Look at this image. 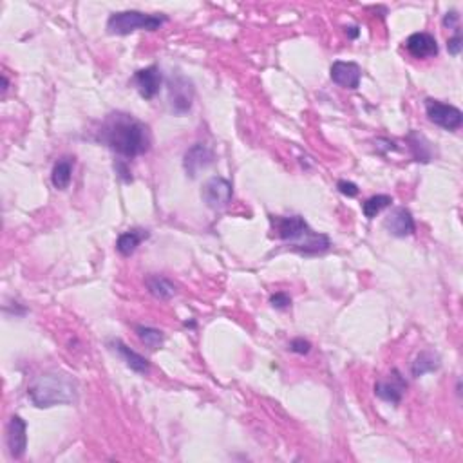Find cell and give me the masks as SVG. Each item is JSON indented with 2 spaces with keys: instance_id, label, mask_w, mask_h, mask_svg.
Masks as SVG:
<instances>
[{
  "instance_id": "obj_1",
  "label": "cell",
  "mask_w": 463,
  "mask_h": 463,
  "mask_svg": "<svg viewBox=\"0 0 463 463\" xmlns=\"http://www.w3.org/2000/svg\"><path fill=\"white\" fill-rule=\"evenodd\" d=\"M100 142L123 158H138L151 151L149 127L127 113H113L105 118L100 129Z\"/></svg>"
},
{
  "instance_id": "obj_2",
  "label": "cell",
  "mask_w": 463,
  "mask_h": 463,
  "mask_svg": "<svg viewBox=\"0 0 463 463\" xmlns=\"http://www.w3.org/2000/svg\"><path fill=\"white\" fill-rule=\"evenodd\" d=\"M27 397L35 407L46 409L53 405H66L76 402L78 385L71 375L63 371H47L31 382Z\"/></svg>"
},
{
  "instance_id": "obj_3",
  "label": "cell",
  "mask_w": 463,
  "mask_h": 463,
  "mask_svg": "<svg viewBox=\"0 0 463 463\" xmlns=\"http://www.w3.org/2000/svg\"><path fill=\"white\" fill-rule=\"evenodd\" d=\"M271 225L276 228L280 241L302 254H322V252L330 250L331 247L330 237L309 228L304 217L301 216L271 217Z\"/></svg>"
},
{
  "instance_id": "obj_4",
  "label": "cell",
  "mask_w": 463,
  "mask_h": 463,
  "mask_svg": "<svg viewBox=\"0 0 463 463\" xmlns=\"http://www.w3.org/2000/svg\"><path fill=\"white\" fill-rule=\"evenodd\" d=\"M168 18L165 15H147L142 11L113 13L107 20V31L111 35H130L138 30L156 31Z\"/></svg>"
},
{
  "instance_id": "obj_5",
  "label": "cell",
  "mask_w": 463,
  "mask_h": 463,
  "mask_svg": "<svg viewBox=\"0 0 463 463\" xmlns=\"http://www.w3.org/2000/svg\"><path fill=\"white\" fill-rule=\"evenodd\" d=\"M168 87V104H171L172 113L178 116L187 114L192 109L194 101V85L183 75H172L167 82Z\"/></svg>"
},
{
  "instance_id": "obj_6",
  "label": "cell",
  "mask_w": 463,
  "mask_h": 463,
  "mask_svg": "<svg viewBox=\"0 0 463 463\" xmlns=\"http://www.w3.org/2000/svg\"><path fill=\"white\" fill-rule=\"evenodd\" d=\"M426 114L434 125L445 130H458L463 125V113L451 104H443L434 98L426 100Z\"/></svg>"
},
{
  "instance_id": "obj_7",
  "label": "cell",
  "mask_w": 463,
  "mask_h": 463,
  "mask_svg": "<svg viewBox=\"0 0 463 463\" xmlns=\"http://www.w3.org/2000/svg\"><path fill=\"white\" fill-rule=\"evenodd\" d=\"M232 196H234L232 183L221 175L210 178L201 190V197L205 201V205L212 210H223L225 206H228Z\"/></svg>"
},
{
  "instance_id": "obj_8",
  "label": "cell",
  "mask_w": 463,
  "mask_h": 463,
  "mask_svg": "<svg viewBox=\"0 0 463 463\" xmlns=\"http://www.w3.org/2000/svg\"><path fill=\"white\" fill-rule=\"evenodd\" d=\"M407 389V382L402 376L398 369H393L388 376L380 378L375 384V395L380 400L389 402L393 405H398L404 398V393Z\"/></svg>"
},
{
  "instance_id": "obj_9",
  "label": "cell",
  "mask_w": 463,
  "mask_h": 463,
  "mask_svg": "<svg viewBox=\"0 0 463 463\" xmlns=\"http://www.w3.org/2000/svg\"><path fill=\"white\" fill-rule=\"evenodd\" d=\"M214 158H216V156H214V151L209 145H205V143H196V145L190 147L183 156L185 172H187V175H190V178H197V174H199L201 171H205V168H209L210 165H212Z\"/></svg>"
},
{
  "instance_id": "obj_10",
  "label": "cell",
  "mask_w": 463,
  "mask_h": 463,
  "mask_svg": "<svg viewBox=\"0 0 463 463\" xmlns=\"http://www.w3.org/2000/svg\"><path fill=\"white\" fill-rule=\"evenodd\" d=\"M6 442H8L9 455L15 459H20L25 455V449H27V424H25L24 418H20L18 414L9 418L8 431H6Z\"/></svg>"
},
{
  "instance_id": "obj_11",
  "label": "cell",
  "mask_w": 463,
  "mask_h": 463,
  "mask_svg": "<svg viewBox=\"0 0 463 463\" xmlns=\"http://www.w3.org/2000/svg\"><path fill=\"white\" fill-rule=\"evenodd\" d=\"M404 46L413 58L426 60L438 56V42H436V38L433 35L426 33V31H418V33L409 35Z\"/></svg>"
},
{
  "instance_id": "obj_12",
  "label": "cell",
  "mask_w": 463,
  "mask_h": 463,
  "mask_svg": "<svg viewBox=\"0 0 463 463\" xmlns=\"http://www.w3.org/2000/svg\"><path fill=\"white\" fill-rule=\"evenodd\" d=\"M132 82L136 89H138L140 97L145 98V100H152L159 92V89H161L163 76L158 66H149L145 69H140V71L134 73Z\"/></svg>"
},
{
  "instance_id": "obj_13",
  "label": "cell",
  "mask_w": 463,
  "mask_h": 463,
  "mask_svg": "<svg viewBox=\"0 0 463 463\" xmlns=\"http://www.w3.org/2000/svg\"><path fill=\"white\" fill-rule=\"evenodd\" d=\"M330 76L331 80H333V84L340 85V87L357 89L360 85V80H362V69H360L359 63L355 62L337 60V62H333V66H331Z\"/></svg>"
},
{
  "instance_id": "obj_14",
  "label": "cell",
  "mask_w": 463,
  "mask_h": 463,
  "mask_svg": "<svg viewBox=\"0 0 463 463\" xmlns=\"http://www.w3.org/2000/svg\"><path fill=\"white\" fill-rule=\"evenodd\" d=\"M384 226L388 228L389 234L395 235V237H407V235H413L414 230H416L413 214L407 209H404V206H398V209L393 210L385 217Z\"/></svg>"
},
{
  "instance_id": "obj_15",
  "label": "cell",
  "mask_w": 463,
  "mask_h": 463,
  "mask_svg": "<svg viewBox=\"0 0 463 463\" xmlns=\"http://www.w3.org/2000/svg\"><path fill=\"white\" fill-rule=\"evenodd\" d=\"M145 286L149 290L152 297L159 299V301H168L172 297L178 293V288H175V284L172 283L171 279L167 277L158 276V273H152V276L145 277Z\"/></svg>"
},
{
  "instance_id": "obj_16",
  "label": "cell",
  "mask_w": 463,
  "mask_h": 463,
  "mask_svg": "<svg viewBox=\"0 0 463 463\" xmlns=\"http://www.w3.org/2000/svg\"><path fill=\"white\" fill-rule=\"evenodd\" d=\"M111 346L123 357V360H125L127 366H129L132 371L140 373V375H147V373L151 371V364H149V360H147L145 357L140 355V353H136L134 350H130L127 344H123L121 340H118L116 338V340L111 342Z\"/></svg>"
},
{
  "instance_id": "obj_17",
  "label": "cell",
  "mask_w": 463,
  "mask_h": 463,
  "mask_svg": "<svg viewBox=\"0 0 463 463\" xmlns=\"http://www.w3.org/2000/svg\"><path fill=\"white\" fill-rule=\"evenodd\" d=\"M149 235L151 234L143 228L127 230V232H123V234L118 237L116 250L120 252L123 257H129V255H132L134 252H136V248H138L145 239H149Z\"/></svg>"
},
{
  "instance_id": "obj_18",
  "label": "cell",
  "mask_w": 463,
  "mask_h": 463,
  "mask_svg": "<svg viewBox=\"0 0 463 463\" xmlns=\"http://www.w3.org/2000/svg\"><path fill=\"white\" fill-rule=\"evenodd\" d=\"M73 165H75V161L71 158H62L54 163L53 172H51V183L54 188L66 190L69 187L73 180Z\"/></svg>"
},
{
  "instance_id": "obj_19",
  "label": "cell",
  "mask_w": 463,
  "mask_h": 463,
  "mask_svg": "<svg viewBox=\"0 0 463 463\" xmlns=\"http://www.w3.org/2000/svg\"><path fill=\"white\" fill-rule=\"evenodd\" d=\"M438 367L440 357L436 355V353H433V351H421L420 355L414 359L413 366H411V373H413V376L420 378V376H424L426 373L436 371Z\"/></svg>"
},
{
  "instance_id": "obj_20",
  "label": "cell",
  "mask_w": 463,
  "mask_h": 463,
  "mask_svg": "<svg viewBox=\"0 0 463 463\" xmlns=\"http://www.w3.org/2000/svg\"><path fill=\"white\" fill-rule=\"evenodd\" d=\"M393 197L388 196V194H376V196L369 197L362 203V212L367 219H373L375 216H378L380 212L388 206H391Z\"/></svg>"
},
{
  "instance_id": "obj_21",
  "label": "cell",
  "mask_w": 463,
  "mask_h": 463,
  "mask_svg": "<svg viewBox=\"0 0 463 463\" xmlns=\"http://www.w3.org/2000/svg\"><path fill=\"white\" fill-rule=\"evenodd\" d=\"M136 335H138L140 340H142L149 350H158V347L163 346V340H165L161 331L156 330V328H151V326H136Z\"/></svg>"
},
{
  "instance_id": "obj_22",
  "label": "cell",
  "mask_w": 463,
  "mask_h": 463,
  "mask_svg": "<svg viewBox=\"0 0 463 463\" xmlns=\"http://www.w3.org/2000/svg\"><path fill=\"white\" fill-rule=\"evenodd\" d=\"M407 142L411 143V151L416 161L427 163L431 159V151H429V143H426V138L418 132H411L407 136Z\"/></svg>"
},
{
  "instance_id": "obj_23",
  "label": "cell",
  "mask_w": 463,
  "mask_h": 463,
  "mask_svg": "<svg viewBox=\"0 0 463 463\" xmlns=\"http://www.w3.org/2000/svg\"><path fill=\"white\" fill-rule=\"evenodd\" d=\"M270 304L277 309H288L292 306V299H290L288 293L277 292L270 297Z\"/></svg>"
},
{
  "instance_id": "obj_24",
  "label": "cell",
  "mask_w": 463,
  "mask_h": 463,
  "mask_svg": "<svg viewBox=\"0 0 463 463\" xmlns=\"http://www.w3.org/2000/svg\"><path fill=\"white\" fill-rule=\"evenodd\" d=\"M309 350H311V344L301 337L293 338L292 342H290V351H292V353H297V355H308Z\"/></svg>"
},
{
  "instance_id": "obj_25",
  "label": "cell",
  "mask_w": 463,
  "mask_h": 463,
  "mask_svg": "<svg viewBox=\"0 0 463 463\" xmlns=\"http://www.w3.org/2000/svg\"><path fill=\"white\" fill-rule=\"evenodd\" d=\"M462 47H463L462 33H459V30H456L455 37H451L447 40V49H449V53H451L452 56H458V54L462 53Z\"/></svg>"
},
{
  "instance_id": "obj_26",
  "label": "cell",
  "mask_w": 463,
  "mask_h": 463,
  "mask_svg": "<svg viewBox=\"0 0 463 463\" xmlns=\"http://www.w3.org/2000/svg\"><path fill=\"white\" fill-rule=\"evenodd\" d=\"M337 188H338V192L344 194V196H347V197L359 196V187H357L355 183H351V181L340 180L337 183Z\"/></svg>"
},
{
  "instance_id": "obj_27",
  "label": "cell",
  "mask_w": 463,
  "mask_h": 463,
  "mask_svg": "<svg viewBox=\"0 0 463 463\" xmlns=\"http://www.w3.org/2000/svg\"><path fill=\"white\" fill-rule=\"evenodd\" d=\"M458 20H459L458 11H449L445 17H443V25H445V27H451V30L456 31V30H459Z\"/></svg>"
},
{
  "instance_id": "obj_28",
  "label": "cell",
  "mask_w": 463,
  "mask_h": 463,
  "mask_svg": "<svg viewBox=\"0 0 463 463\" xmlns=\"http://www.w3.org/2000/svg\"><path fill=\"white\" fill-rule=\"evenodd\" d=\"M114 167H116V172L120 174L121 180L127 181V183H129V181H132V175H130V171H129V167H127V163L118 161Z\"/></svg>"
},
{
  "instance_id": "obj_29",
  "label": "cell",
  "mask_w": 463,
  "mask_h": 463,
  "mask_svg": "<svg viewBox=\"0 0 463 463\" xmlns=\"http://www.w3.org/2000/svg\"><path fill=\"white\" fill-rule=\"evenodd\" d=\"M346 33H350L351 38H357L359 37V27H355V25L353 27H346Z\"/></svg>"
}]
</instances>
